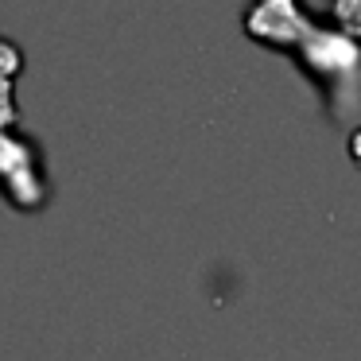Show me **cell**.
Here are the masks:
<instances>
[{"label": "cell", "instance_id": "cell-1", "mask_svg": "<svg viewBox=\"0 0 361 361\" xmlns=\"http://www.w3.org/2000/svg\"><path fill=\"white\" fill-rule=\"evenodd\" d=\"M0 183L12 190V198L20 206H39L47 198L39 175V156L27 148L24 136L8 133L4 125H0Z\"/></svg>", "mask_w": 361, "mask_h": 361}, {"label": "cell", "instance_id": "cell-2", "mask_svg": "<svg viewBox=\"0 0 361 361\" xmlns=\"http://www.w3.org/2000/svg\"><path fill=\"white\" fill-rule=\"evenodd\" d=\"M334 20H342V32L353 35V39H361V0H350V4H334V12H330Z\"/></svg>", "mask_w": 361, "mask_h": 361}, {"label": "cell", "instance_id": "cell-3", "mask_svg": "<svg viewBox=\"0 0 361 361\" xmlns=\"http://www.w3.org/2000/svg\"><path fill=\"white\" fill-rule=\"evenodd\" d=\"M350 156H353V159H357V164H361V128H357V133L350 136Z\"/></svg>", "mask_w": 361, "mask_h": 361}]
</instances>
